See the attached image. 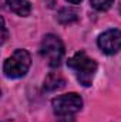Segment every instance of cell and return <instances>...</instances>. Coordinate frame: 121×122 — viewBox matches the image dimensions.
<instances>
[{
	"label": "cell",
	"instance_id": "11",
	"mask_svg": "<svg viewBox=\"0 0 121 122\" xmlns=\"http://www.w3.org/2000/svg\"><path fill=\"white\" fill-rule=\"evenodd\" d=\"M66 1H68V3H71V4H78L81 0H66Z\"/></svg>",
	"mask_w": 121,
	"mask_h": 122
},
{
	"label": "cell",
	"instance_id": "4",
	"mask_svg": "<svg viewBox=\"0 0 121 122\" xmlns=\"http://www.w3.org/2000/svg\"><path fill=\"white\" fill-rule=\"evenodd\" d=\"M51 107L56 115L59 117H70L76 112H78L83 108V99L78 94L70 92L66 95L56 97L51 101Z\"/></svg>",
	"mask_w": 121,
	"mask_h": 122
},
{
	"label": "cell",
	"instance_id": "5",
	"mask_svg": "<svg viewBox=\"0 0 121 122\" xmlns=\"http://www.w3.org/2000/svg\"><path fill=\"white\" fill-rule=\"evenodd\" d=\"M98 47L104 54H116L121 50V31L111 29L98 37Z\"/></svg>",
	"mask_w": 121,
	"mask_h": 122
},
{
	"label": "cell",
	"instance_id": "7",
	"mask_svg": "<svg viewBox=\"0 0 121 122\" xmlns=\"http://www.w3.org/2000/svg\"><path fill=\"white\" fill-rule=\"evenodd\" d=\"M6 3L9 4L10 10L19 16H29L31 11V4L29 0H6Z\"/></svg>",
	"mask_w": 121,
	"mask_h": 122
},
{
	"label": "cell",
	"instance_id": "2",
	"mask_svg": "<svg viewBox=\"0 0 121 122\" xmlns=\"http://www.w3.org/2000/svg\"><path fill=\"white\" fill-rule=\"evenodd\" d=\"M31 65V57L26 50H16L3 64V72L7 78H22Z\"/></svg>",
	"mask_w": 121,
	"mask_h": 122
},
{
	"label": "cell",
	"instance_id": "10",
	"mask_svg": "<svg viewBox=\"0 0 121 122\" xmlns=\"http://www.w3.org/2000/svg\"><path fill=\"white\" fill-rule=\"evenodd\" d=\"M7 40V30H6V24L3 20V37H1V44H4V41Z\"/></svg>",
	"mask_w": 121,
	"mask_h": 122
},
{
	"label": "cell",
	"instance_id": "3",
	"mask_svg": "<svg viewBox=\"0 0 121 122\" xmlns=\"http://www.w3.org/2000/svg\"><path fill=\"white\" fill-rule=\"evenodd\" d=\"M40 54L51 68L59 67L64 57V46L61 40L54 34L44 36L41 46H40Z\"/></svg>",
	"mask_w": 121,
	"mask_h": 122
},
{
	"label": "cell",
	"instance_id": "1",
	"mask_svg": "<svg viewBox=\"0 0 121 122\" xmlns=\"http://www.w3.org/2000/svg\"><path fill=\"white\" fill-rule=\"evenodd\" d=\"M68 68L74 72L77 81L83 87H90L97 72V62L87 56L86 51H77L71 58L67 61Z\"/></svg>",
	"mask_w": 121,
	"mask_h": 122
},
{
	"label": "cell",
	"instance_id": "12",
	"mask_svg": "<svg viewBox=\"0 0 121 122\" xmlns=\"http://www.w3.org/2000/svg\"><path fill=\"white\" fill-rule=\"evenodd\" d=\"M120 11H121V6H120Z\"/></svg>",
	"mask_w": 121,
	"mask_h": 122
},
{
	"label": "cell",
	"instance_id": "6",
	"mask_svg": "<svg viewBox=\"0 0 121 122\" xmlns=\"http://www.w3.org/2000/svg\"><path fill=\"white\" fill-rule=\"evenodd\" d=\"M66 85V80L61 77L60 74H57V72H51V74H49L47 77H46V80H44V91H57V90H61L63 87Z\"/></svg>",
	"mask_w": 121,
	"mask_h": 122
},
{
	"label": "cell",
	"instance_id": "8",
	"mask_svg": "<svg viewBox=\"0 0 121 122\" xmlns=\"http://www.w3.org/2000/svg\"><path fill=\"white\" fill-rule=\"evenodd\" d=\"M57 19H59V21H60L61 24H70V23H73V21L77 20V13L73 9L66 7V9H61L60 10Z\"/></svg>",
	"mask_w": 121,
	"mask_h": 122
},
{
	"label": "cell",
	"instance_id": "9",
	"mask_svg": "<svg viewBox=\"0 0 121 122\" xmlns=\"http://www.w3.org/2000/svg\"><path fill=\"white\" fill-rule=\"evenodd\" d=\"M91 6L98 10V11H105L111 7V4L114 3V0H90Z\"/></svg>",
	"mask_w": 121,
	"mask_h": 122
}]
</instances>
